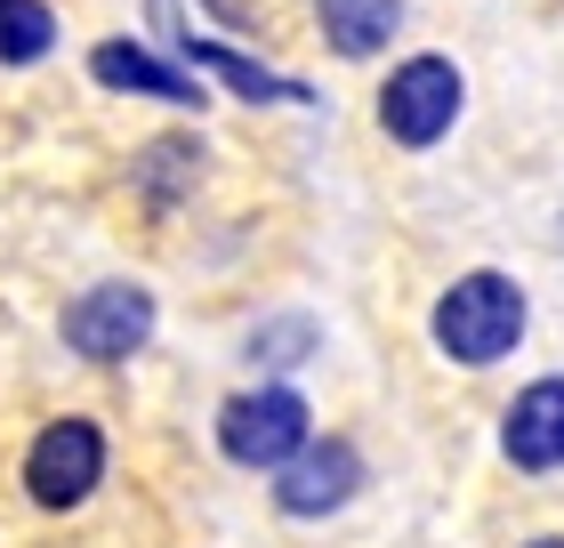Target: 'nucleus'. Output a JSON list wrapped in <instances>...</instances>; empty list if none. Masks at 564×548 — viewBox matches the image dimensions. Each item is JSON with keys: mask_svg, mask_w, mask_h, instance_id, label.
Masks as SVG:
<instances>
[{"mask_svg": "<svg viewBox=\"0 0 564 548\" xmlns=\"http://www.w3.org/2000/svg\"><path fill=\"white\" fill-rule=\"evenodd\" d=\"M524 331H532V299H524V282L500 275V267L459 275L452 291L435 299V315H427L435 355H452L459 372H492V363H508L524 347Z\"/></svg>", "mask_w": 564, "mask_h": 548, "instance_id": "obj_1", "label": "nucleus"}, {"mask_svg": "<svg viewBox=\"0 0 564 548\" xmlns=\"http://www.w3.org/2000/svg\"><path fill=\"white\" fill-rule=\"evenodd\" d=\"M306 443H315V411H306V396L291 379H259V387L218 404V452L235 468H250V476L291 468Z\"/></svg>", "mask_w": 564, "mask_h": 548, "instance_id": "obj_2", "label": "nucleus"}, {"mask_svg": "<svg viewBox=\"0 0 564 548\" xmlns=\"http://www.w3.org/2000/svg\"><path fill=\"white\" fill-rule=\"evenodd\" d=\"M459 106H468V82H459L452 57H403L379 89V129L403 146V153H427L452 138Z\"/></svg>", "mask_w": 564, "mask_h": 548, "instance_id": "obj_3", "label": "nucleus"}, {"mask_svg": "<svg viewBox=\"0 0 564 548\" xmlns=\"http://www.w3.org/2000/svg\"><path fill=\"white\" fill-rule=\"evenodd\" d=\"M97 484H106V428L97 420H48L33 436V452H24V492L65 516V508H82Z\"/></svg>", "mask_w": 564, "mask_h": 548, "instance_id": "obj_4", "label": "nucleus"}, {"mask_svg": "<svg viewBox=\"0 0 564 548\" xmlns=\"http://www.w3.org/2000/svg\"><path fill=\"white\" fill-rule=\"evenodd\" d=\"M153 339V291L145 282H97L65 307V347L82 363H130Z\"/></svg>", "mask_w": 564, "mask_h": 548, "instance_id": "obj_5", "label": "nucleus"}, {"mask_svg": "<svg viewBox=\"0 0 564 548\" xmlns=\"http://www.w3.org/2000/svg\"><path fill=\"white\" fill-rule=\"evenodd\" d=\"M364 452H355L347 436H315L291 468H274V508L291 516V525H323V516H339L355 492H364Z\"/></svg>", "mask_w": 564, "mask_h": 548, "instance_id": "obj_6", "label": "nucleus"}, {"mask_svg": "<svg viewBox=\"0 0 564 548\" xmlns=\"http://www.w3.org/2000/svg\"><path fill=\"white\" fill-rule=\"evenodd\" d=\"M500 460L517 476H556L564 468V379H532L517 387V404L500 411Z\"/></svg>", "mask_w": 564, "mask_h": 548, "instance_id": "obj_7", "label": "nucleus"}, {"mask_svg": "<svg viewBox=\"0 0 564 548\" xmlns=\"http://www.w3.org/2000/svg\"><path fill=\"white\" fill-rule=\"evenodd\" d=\"M89 73L106 89H145V97H170V106H202L194 73H170L162 57H145V49H130V41H97L89 49Z\"/></svg>", "mask_w": 564, "mask_h": 548, "instance_id": "obj_8", "label": "nucleus"}, {"mask_svg": "<svg viewBox=\"0 0 564 548\" xmlns=\"http://www.w3.org/2000/svg\"><path fill=\"white\" fill-rule=\"evenodd\" d=\"M315 24L339 57H379L403 33V0H315Z\"/></svg>", "mask_w": 564, "mask_h": 548, "instance_id": "obj_9", "label": "nucleus"}, {"mask_svg": "<svg viewBox=\"0 0 564 548\" xmlns=\"http://www.w3.org/2000/svg\"><path fill=\"white\" fill-rule=\"evenodd\" d=\"M186 65L226 73V82H235V97H274V106H306V89H299V82H282V73L250 65V57H235V49H218V41H186Z\"/></svg>", "mask_w": 564, "mask_h": 548, "instance_id": "obj_10", "label": "nucleus"}, {"mask_svg": "<svg viewBox=\"0 0 564 548\" xmlns=\"http://www.w3.org/2000/svg\"><path fill=\"white\" fill-rule=\"evenodd\" d=\"M323 347V323L315 315H274V323H259L250 331V363H259L267 379H282V372H299L306 355Z\"/></svg>", "mask_w": 564, "mask_h": 548, "instance_id": "obj_11", "label": "nucleus"}, {"mask_svg": "<svg viewBox=\"0 0 564 548\" xmlns=\"http://www.w3.org/2000/svg\"><path fill=\"white\" fill-rule=\"evenodd\" d=\"M57 49V17L41 0H0V65H33Z\"/></svg>", "mask_w": 564, "mask_h": 548, "instance_id": "obj_12", "label": "nucleus"}, {"mask_svg": "<svg viewBox=\"0 0 564 548\" xmlns=\"http://www.w3.org/2000/svg\"><path fill=\"white\" fill-rule=\"evenodd\" d=\"M202 170V146L194 138H177V146H153L145 162H138V178H145V202L153 211H170L177 194H186V178Z\"/></svg>", "mask_w": 564, "mask_h": 548, "instance_id": "obj_13", "label": "nucleus"}, {"mask_svg": "<svg viewBox=\"0 0 564 548\" xmlns=\"http://www.w3.org/2000/svg\"><path fill=\"white\" fill-rule=\"evenodd\" d=\"M524 548H564V540H556V533H549V540H524Z\"/></svg>", "mask_w": 564, "mask_h": 548, "instance_id": "obj_14", "label": "nucleus"}, {"mask_svg": "<svg viewBox=\"0 0 564 548\" xmlns=\"http://www.w3.org/2000/svg\"><path fill=\"white\" fill-rule=\"evenodd\" d=\"M556 234H564V226H556Z\"/></svg>", "mask_w": 564, "mask_h": 548, "instance_id": "obj_15", "label": "nucleus"}]
</instances>
